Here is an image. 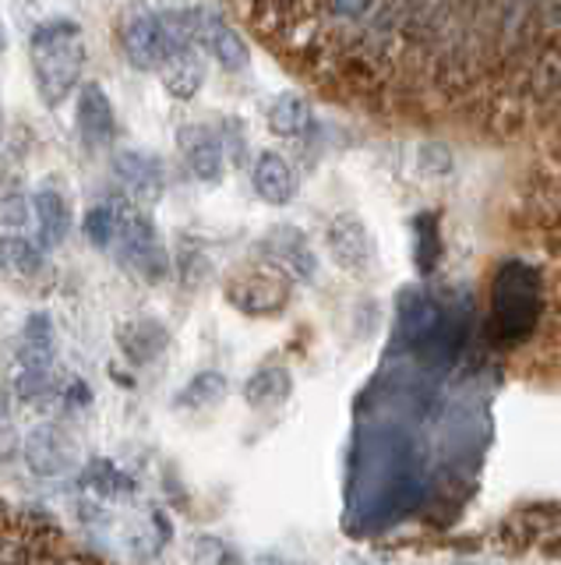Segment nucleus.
Returning a JSON list of instances; mask_svg holds the SVG:
<instances>
[{
	"mask_svg": "<svg viewBox=\"0 0 561 565\" xmlns=\"http://www.w3.org/2000/svg\"><path fill=\"white\" fill-rule=\"evenodd\" d=\"M120 209H125V194H117L110 202H99L82 216V237L89 241L96 252H110L120 226Z\"/></svg>",
	"mask_w": 561,
	"mask_h": 565,
	"instance_id": "nucleus-22",
	"label": "nucleus"
},
{
	"mask_svg": "<svg viewBox=\"0 0 561 565\" xmlns=\"http://www.w3.org/2000/svg\"><path fill=\"white\" fill-rule=\"evenodd\" d=\"M170 258H173V269H177V279L184 282V290L187 287H198V282H205L208 273H213V262H208L205 247L198 241H191V237H184L181 241V252L170 255Z\"/></svg>",
	"mask_w": 561,
	"mask_h": 565,
	"instance_id": "nucleus-23",
	"label": "nucleus"
},
{
	"mask_svg": "<svg viewBox=\"0 0 561 565\" xmlns=\"http://www.w3.org/2000/svg\"><path fill=\"white\" fill-rule=\"evenodd\" d=\"M114 252H117L120 265H125L134 279L149 282V287L170 279V273H173V258L166 252L160 230H155V223L149 216V209L134 205L128 194H125V209H120Z\"/></svg>",
	"mask_w": 561,
	"mask_h": 565,
	"instance_id": "nucleus-2",
	"label": "nucleus"
},
{
	"mask_svg": "<svg viewBox=\"0 0 561 565\" xmlns=\"http://www.w3.org/2000/svg\"><path fill=\"white\" fill-rule=\"evenodd\" d=\"M22 459L32 477L40 481H54V477H67L75 470V438L67 435L57 420H43L36 428H29V435L22 438Z\"/></svg>",
	"mask_w": 561,
	"mask_h": 565,
	"instance_id": "nucleus-4",
	"label": "nucleus"
},
{
	"mask_svg": "<svg viewBox=\"0 0 561 565\" xmlns=\"http://www.w3.org/2000/svg\"><path fill=\"white\" fill-rule=\"evenodd\" d=\"M0 138H4V106H0Z\"/></svg>",
	"mask_w": 561,
	"mask_h": 565,
	"instance_id": "nucleus-30",
	"label": "nucleus"
},
{
	"mask_svg": "<svg viewBox=\"0 0 561 565\" xmlns=\"http://www.w3.org/2000/svg\"><path fill=\"white\" fill-rule=\"evenodd\" d=\"M117 43L134 71H155L160 64V22L145 0H128L117 14Z\"/></svg>",
	"mask_w": 561,
	"mask_h": 565,
	"instance_id": "nucleus-5",
	"label": "nucleus"
},
{
	"mask_svg": "<svg viewBox=\"0 0 561 565\" xmlns=\"http://www.w3.org/2000/svg\"><path fill=\"white\" fill-rule=\"evenodd\" d=\"M251 188L266 205H290L296 194V173L279 152H261L251 167Z\"/></svg>",
	"mask_w": 561,
	"mask_h": 565,
	"instance_id": "nucleus-16",
	"label": "nucleus"
},
{
	"mask_svg": "<svg viewBox=\"0 0 561 565\" xmlns=\"http://www.w3.org/2000/svg\"><path fill=\"white\" fill-rule=\"evenodd\" d=\"M32 220H36V244L43 252H54L67 237H72V205L54 184H43L32 194Z\"/></svg>",
	"mask_w": 561,
	"mask_h": 565,
	"instance_id": "nucleus-13",
	"label": "nucleus"
},
{
	"mask_svg": "<svg viewBox=\"0 0 561 565\" xmlns=\"http://www.w3.org/2000/svg\"><path fill=\"white\" fill-rule=\"evenodd\" d=\"M198 46L205 50V57H213L223 71H230V75L248 67V43H244V35L226 22V14L216 4L198 8Z\"/></svg>",
	"mask_w": 561,
	"mask_h": 565,
	"instance_id": "nucleus-8",
	"label": "nucleus"
},
{
	"mask_svg": "<svg viewBox=\"0 0 561 565\" xmlns=\"http://www.w3.org/2000/svg\"><path fill=\"white\" fill-rule=\"evenodd\" d=\"M117 350L125 353L128 364L145 367L170 350V329L152 315H134L117 326Z\"/></svg>",
	"mask_w": 561,
	"mask_h": 565,
	"instance_id": "nucleus-11",
	"label": "nucleus"
},
{
	"mask_svg": "<svg viewBox=\"0 0 561 565\" xmlns=\"http://www.w3.org/2000/svg\"><path fill=\"white\" fill-rule=\"evenodd\" d=\"M32 220V194L4 191L0 194V230H22Z\"/></svg>",
	"mask_w": 561,
	"mask_h": 565,
	"instance_id": "nucleus-24",
	"label": "nucleus"
},
{
	"mask_svg": "<svg viewBox=\"0 0 561 565\" xmlns=\"http://www.w3.org/2000/svg\"><path fill=\"white\" fill-rule=\"evenodd\" d=\"M290 371L279 364H261L258 371H251V379L244 382V403L251 411H269V406H279L290 399Z\"/></svg>",
	"mask_w": 561,
	"mask_h": 565,
	"instance_id": "nucleus-19",
	"label": "nucleus"
},
{
	"mask_svg": "<svg viewBox=\"0 0 561 565\" xmlns=\"http://www.w3.org/2000/svg\"><path fill=\"white\" fill-rule=\"evenodd\" d=\"M78 484L85 491H93L99 502H128L134 499V491H138V481L128 473V470H120L114 459H89L85 463V470L78 473Z\"/></svg>",
	"mask_w": 561,
	"mask_h": 565,
	"instance_id": "nucleus-17",
	"label": "nucleus"
},
{
	"mask_svg": "<svg viewBox=\"0 0 561 565\" xmlns=\"http://www.w3.org/2000/svg\"><path fill=\"white\" fill-rule=\"evenodd\" d=\"M61 399L67 403V411H85V406L93 403V388L85 385L82 379H75L72 385H64V388H61Z\"/></svg>",
	"mask_w": 561,
	"mask_h": 565,
	"instance_id": "nucleus-27",
	"label": "nucleus"
},
{
	"mask_svg": "<svg viewBox=\"0 0 561 565\" xmlns=\"http://www.w3.org/2000/svg\"><path fill=\"white\" fill-rule=\"evenodd\" d=\"M195 544H198V552H195L198 562H237V552L226 547L223 537H198Z\"/></svg>",
	"mask_w": 561,
	"mask_h": 565,
	"instance_id": "nucleus-26",
	"label": "nucleus"
},
{
	"mask_svg": "<svg viewBox=\"0 0 561 565\" xmlns=\"http://www.w3.org/2000/svg\"><path fill=\"white\" fill-rule=\"evenodd\" d=\"M85 61H89V46H85L82 25L72 18H50V22L32 29L29 67L36 93L50 110H57L75 96L85 75Z\"/></svg>",
	"mask_w": 561,
	"mask_h": 565,
	"instance_id": "nucleus-1",
	"label": "nucleus"
},
{
	"mask_svg": "<svg viewBox=\"0 0 561 565\" xmlns=\"http://www.w3.org/2000/svg\"><path fill=\"white\" fill-rule=\"evenodd\" d=\"M230 393V379L223 375V371H198L195 379L187 385L177 388V396H173V411H208V406H216L226 399Z\"/></svg>",
	"mask_w": 561,
	"mask_h": 565,
	"instance_id": "nucleus-20",
	"label": "nucleus"
},
{
	"mask_svg": "<svg viewBox=\"0 0 561 565\" xmlns=\"http://www.w3.org/2000/svg\"><path fill=\"white\" fill-rule=\"evenodd\" d=\"M46 269V252L29 241L25 234H0V276L11 279L14 287H25V282L40 279Z\"/></svg>",
	"mask_w": 561,
	"mask_h": 565,
	"instance_id": "nucleus-15",
	"label": "nucleus"
},
{
	"mask_svg": "<svg viewBox=\"0 0 561 565\" xmlns=\"http://www.w3.org/2000/svg\"><path fill=\"white\" fill-rule=\"evenodd\" d=\"M223 297L234 311L248 318H276L283 315L293 297V279L266 258H251L230 269L223 279Z\"/></svg>",
	"mask_w": 561,
	"mask_h": 565,
	"instance_id": "nucleus-3",
	"label": "nucleus"
},
{
	"mask_svg": "<svg viewBox=\"0 0 561 565\" xmlns=\"http://www.w3.org/2000/svg\"><path fill=\"white\" fill-rule=\"evenodd\" d=\"M328 252L343 269L364 273L367 265H371L375 247H371V237H367L364 223L357 216H349V212H343V216L328 223Z\"/></svg>",
	"mask_w": 561,
	"mask_h": 565,
	"instance_id": "nucleus-14",
	"label": "nucleus"
},
{
	"mask_svg": "<svg viewBox=\"0 0 561 565\" xmlns=\"http://www.w3.org/2000/svg\"><path fill=\"white\" fill-rule=\"evenodd\" d=\"M266 124L276 138H296L311 128V103L296 93H283L269 103L266 110Z\"/></svg>",
	"mask_w": 561,
	"mask_h": 565,
	"instance_id": "nucleus-21",
	"label": "nucleus"
},
{
	"mask_svg": "<svg viewBox=\"0 0 561 565\" xmlns=\"http://www.w3.org/2000/svg\"><path fill=\"white\" fill-rule=\"evenodd\" d=\"M219 138H223V149H226V159H230L234 167L244 163V156H248V131H244V124L237 117H226L219 124Z\"/></svg>",
	"mask_w": 561,
	"mask_h": 565,
	"instance_id": "nucleus-25",
	"label": "nucleus"
},
{
	"mask_svg": "<svg viewBox=\"0 0 561 565\" xmlns=\"http://www.w3.org/2000/svg\"><path fill=\"white\" fill-rule=\"evenodd\" d=\"M114 173H117V184L120 194H128L134 205L152 209L163 202V191H166V173H163V159L149 152V149H120L114 152Z\"/></svg>",
	"mask_w": 561,
	"mask_h": 565,
	"instance_id": "nucleus-6",
	"label": "nucleus"
},
{
	"mask_svg": "<svg viewBox=\"0 0 561 565\" xmlns=\"http://www.w3.org/2000/svg\"><path fill=\"white\" fill-rule=\"evenodd\" d=\"M177 146L187 170L198 177L202 184H219L223 181V170H226V149H223V138L219 128L213 124H181L177 128Z\"/></svg>",
	"mask_w": 561,
	"mask_h": 565,
	"instance_id": "nucleus-9",
	"label": "nucleus"
},
{
	"mask_svg": "<svg viewBox=\"0 0 561 565\" xmlns=\"http://www.w3.org/2000/svg\"><path fill=\"white\" fill-rule=\"evenodd\" d=\"M155 75H160V85L170 99L191 103L205 85V50L198 43L166 46L160 53V64H155Z\"/></svg>",
	"mask_w": 561,
	"mask_h": 565,
	"instance_id": "nucleus-10",
	"label": "nucleus"
},
{
	"mask_svg": "<svg viewBox=\"0 0 561 565\" xmlns=\"http://www.w3.org/2000/svg\"><path fill=\"white\" fill-rule=\"evenodd\" d=\"M4 46H8V35H4V22H0V57H4Z\"/></svg>",
	"mask_w": 561,
	"mask_h": 565,
	"instance_id": "nucleus-29",
	"label": "nucleus"
},
{
	"mask_svg": "<svg viewBox=\"0 0 561 565\" xmlns=\"http://www.w3.org/2000/svg\"><path fill=\"white\" fill-rule=\"evenodd\" d=\"M75 128L82 146L89 149H110L117 138V110L107 88L99 82H82L75 88Z\"/></svg>",
	"mask_w": 561,
	"mask_h": 565,
	"instance_id": "nucleus-7",
	"label": "nucleus"
},
{
	"mask_svg": "<svg viewBox=\"0 0 561 565\" xmlns=\"http://www.w3.org/2000/svg\"><path fill=\"white\" fill-rule=\"evenodd\" d=\"M0 420H11V388L0 382Z\"/></svg>",
	"mask_w": 561,
	"mask_h": 565,
	"instance_id": "nucleus-28",
	"label": "nucleus"
},
{
	"mask_svg": "<svg viewBox=\"0 0 561 565\" xmlns=\"http://www.w3.org/2000/svg\"><path fill=\"white\" fill-rule=\"evenodd\" d=\"M258 258L279 265L290 279H311L314 255L296 226H272L266 237L258 241Z\"/></svg>",
	"mask_w": 561,
	"mask_h": 565,
	"instance_id": "nucleus-12",
	"label": "nucleus"
},
{
	"mask_svg": "<svg viewBox=\"0 0 561 565\" xmlns=\"http://www.w3.org/2000/svg\"><path fill=\"white\" fill-rule=\"evenodd\" d=\"M19 367H50L57 358V332L46 311H32L19 335Z\"/></svg>",
	"mask_w": 561,
	"mask_h": 565,
	"instance_id": "nucleus-18",
	"label": "nucleus"
}]
</instances>
